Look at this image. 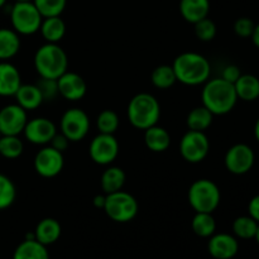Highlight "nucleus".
Instances as JSON below:
<instances>
[{
	"label": "nucleus",
	"mask_w": 259,
	"mask_h": 259,
	"mask_svg": "<svg viewBox=\"0 0 259 259\" xmlns=\"http://www.w3.org/2000/svg\"><path fill=\"white\" fill-rule=\"evenodd\" d=\"M22 85L20 72L9 61H0V96H14Z\"/></svg>",
	"instance_id": "obj_17"
},
{
	"label": "nucleus",
	"mask_w": 259,
	"mask_h": 259,
	"mask_svg": "<svg viewBox=\"0 0 259 259\" xmlns=\"http://www.w3.org/2000/svg\"><path fill=\"white\" fill-rule=\"evenodd\" d=\"M255 23L250 18H238L234 23V32L240 38H250L254 30Z\"/></svg>",
	"instance_id": "obj_37"
},
{
	"label": "nucleus",
	"mask_w": 259,
	"mask_h": 259,
	"mask_svg": "<svg viewBox=\"0 0 259 259\" xmlns=\"http://www.w3.org/2000/svg\"><path fill=\"white\" fill-rule=\"evenodd\" d=\"M189 204L195 212H212L218 209L222 194L215 182L207 179H200L192 182L187 194Z\"/></svg>",
	"instance_id": "obj_5"
},
{
	"label": "nucleus",
	"mask_w": 259,
	"mask_h": 259,
	"mask_svg": "<svg viewBox=\"0 0 259 259\" xmlns=\"http://www.w3.org/2000/svg\"><path fill=\"white\" fill-rule=\"evenodd\" d=\"M207 250L215 259H232L238 254L239 243L238 238L228 233H219L210 237Z\"/></svg>",
	"instance_id": "obj_16"
},
{
	"label": "nucleus",
	"mask_w": 259,
	"mask_h": 259,
	"mask_svg": "<svg viewBox=\"0 0 259 259\" xmlns=\"http://www.w3.org/2000/svg\"><path fill=\"white\" fill-rule=\"evenodd\" d=\"M13 259H50V253L38 240L24 239L15 248Z\"/></svg>",
	"instance_id": "obj_23"
},
{
	"label": "nucleus",
	"mask_w": 259,
	"mask_h": 259,
	"mask_svg": "<svg viewBox=\"0 0 259 259\" xmlns=\"http://www.w3.org/2000/svg\"><path fill=\"white\" fill-rule=\"evenodd\" d=\"M177 81L187 86H199L210 78L211 66L205 56L196 52H184L172 63Z\"/></svg>",
	"instance_id": "obj_2"
},
{
	"label": "nucleus",
	"mask_w": 259,
	"mask_h": 259,
	"mask_svg": "<svg viewBox=\"0 0 259 259\" xmlns=\"http://www.w3.org/2000/svg\"><path fill=\"white\" fill-rule=\"evenodd\" d=\"M28 123L27 111L17 103L8 104L0 109V134L20 136Z\"/></svg>",
	"instance_id": "obj_13"
},
{
	"label": "nucleus",
	"mask_w": 259,
	"mask_h": 259,
	"mask_svg": "<svg viewBox=\"0 0 259 259\" xmlns=\"http://www.w3.org/2000/svg\"><path fill=\"white\" fill-rule=\"evenodd\" d=\"M202 105L214 115H225L235 108L238 96L234 85L224 78L217 77L205 82L201 93Z\"/></svg>",
	"instance_id": "obj_1"
},
{
	"label": "nucleus",
	"mask_w": 259,
	"mask_h": 259,
	"mask_svg": "<svg viewBox=\"0 0 259 259\" xmlns=\"http://www.w3.org/2000/svg\"><path fill=\"white\" fill-rule=\"evenodd\" d=\"M39 32L46 43H58L66 34V24L60 17L43 18Z\"/></svg>",
	"instance_id": "obj_24"
},
{
	"label": "nucleus",
	"mask_w": 259,
	"mask_h": 259,
	"mask_svg": "<svg viewBox=\"0 0 259 259\" xmlns=\"http://www.w3.org/2000/svg\"><path fill=\"white\" fill-rule=\"evenodd\" d=\"M119 142L114 134L99 133L89 147L90 158L100 166H109L119 154Z\"/></svg>",
	"instance_id": "obj_11"
},
{
	"label": "nucleus",
	"mask_w": 259,
	"mask_h": 259,
	"mask_svg": "<svg viewBox=\"0 0 259 259\" xmlns=\"http://www.w3.org/2000/svg\"><path fill=\"white\" fill-rule=\"evenodd\" d=\"M15 101L25 111H32L39 108L43 103V96L37 85L22 83L14 95Z\"/></svg>",
	"instance_id": "obj_19"
},
{
	"label": "nucleus",
	"mask_w": 259,
	"mask_h": 259,
	"mask_svg": "<svg viewBox=\"0 0 259 259\" xmlns=\"http://www.w3.org/2000/svg\"><path fill=\"white\" fill-rule=\"evenodd\" d=\"M101 189L106 195L120 191L125 184V172L120 167L111 166L106 168L101 175Z\"/></svg>",
	"instance_id": "obj_26"
},
{
	"label": "nucleus",
	"mask_w": 259,
	"mask_h": 259,
	"mask_svg": "<svg viewBox=\"0 0 259 259\" xmlns=\"http://www.w3.org/2000/svg\"><path fill=\"white\" fill-rule=\"evenodd\" d=\"M254 239L257 240V243L259 244V224H258V229H257V233H255V237H254Z\"/></svg>",
	"instance_id": "obj_45"
},
{
	"label": "nucleus",
	"mask_w": 259,
	"mask_h": 259,
	"mask_svg": "<svg viewBox=\"0 0 259 259\" xmlns=\"http://www.w3.org/2000/svg\"><path fill=\"white\" fill-rule=\"evenodd\" d=\"M20 50L19 34L14 29L0 28V61H9Z\"/></svg>",
	"instance_id": "obj_25"
},
{
	"label": "nucleus",
	"mask_w": 259,
	"mask_h": 259,
	"mask_svg": "<svg viewBox=\"0 0 259 259\" xmlns=\"http://www.w3.org/2000/svg\"><path fill=\"white\" fill-rule=\"evenodd\" d=\"M57 133L55 123L48 118H34L28 120L23 134L29 143L37 146H47Z\"/></svg>",
	"instance_id": "obj_14"
},
{
	"label": "nucleus",
	"mask_w": 259,
	"mask_h": 259,
	"mask_svg": "<svg viewBox=\"0 0 259 259\" xmlns=\"http://www.w3.org/2000/svg\"><path fill=\"white\" fill-rule=\"evenodd\" d=\"M192 230L197 237L210 238L215 234L217 222L210 212H196L191 222Z\"/></svg>",
	"instance_id": "obj_28"
},
{
	"label": "nucleus",
	"mask_w": 259,
	"mask_h": 259,
	"mask_svg": "<svg viewBox=\"0 0 259 259\" xmlns=\"http://www.w3.org/2000/svg\"><path fill=\"white\" fill-rule=\"evenodd\" d=\"M151 80L154 88L159 89V90H167L176 83L177 78L172 66L161 65L154 68Z\"/></svg>",
	"instance_id": "obj_30"
},
{
	"label": "nucleus",
	"mask_w": 259,
	"mask_h": 259,
	"mask_svg": "<svg viewBox=\"0 0 259 259\" xmlns=\"http://www.w3.org/2000/svg\"><path fill=\"white\" fill-rule=\"evenodd\" d=\"M103 210L113 222L129 223L138 214L139 205L133 195L120 190L106 195Z\"/></svg>",
	"instance_id": "obj_7"
},
{
	"label": "nucleus",
	"mask_w": 259,
	"mask_h": 259,
	"mask_svg": "<svg viewBox=\"0 0 259 259\" xmlns=\"http://www.w3.org/2000/svg\"><path fill=\"white\" fill-rule=\"evenodd\" d=\"M71 142L68 141L67 137L63 136L62 133H56L55 137L52 138V141H51L50 146L53 147L55 149H57V151L60 152H65L66 149L68 148V146H70Z\"/></svg>",
	"instance_id": "obj_39"
},
{
	"label": "nucleus",
	"mask_w": 259,
	"mask_h": 259,
	"mask_svg": "<svg viewBox=\"0 0 259 259\" xmlns=\"http://www.w3.org/2000/svg\"><path fill=\"white\" fill-rule=\"evenodd\" d=\"M105 199L106 195L105 196L104 195H96L94 197V206L98 207V209H104V206H105Z\"/></svg>",
	"instance_id": "obj_41"
},
{
	"label": "nucleus",
	"mask_w": 259,
	"mask_h": 259,
	"mask_svg": "<svg viewBox=\"0 0 259 259\" xmlns=\"http://www.w3.org/2000/svg\"><path fill=\"white\" fill-rule=\"evenodd\" d=\"M15 2H20V3H28V2H33V0H15Z\"/></svg>",
	"instance_id": "obj_46"
},
{
	"label": "nucleus",
	"mask_w": 259,
	"mask_h": 259,
	"mask_svg": "<svg viewBox=\"0 0 259 259\" xmlns=\"http://www.w3.org/2000/svg\"><path fill=\"white\" fill-rule=\"evenodd\" d=\"M255 162V153L245 143H238L230 147L224 157L225 168L233 175H245L253 168Z\"/></svg>",
	"instance_id": "obj_10"
},
{
	"label": "nucleus",
	"mask_w": 259,
	"mask_h": 259,
	"mask_svg": "<svg viewBox=\"0 0 259 259\" xmlns=\"http://www.w3.org/2000/svg\"><path fill=\"white\" fill-rule=\"evenodd\" d=\"M60 129L70 142H80L90 131V119L82 109H68L61 118Z\"/></svg>",
	"instance_id": "obj_9"
},
{
	"label": "nucleus",
	"mask_w": 259,
	"mask_h": 259,
	"mask_svg": "<svg viewBox=\"0 0 259 259\" xmlns=\"http://www.w3.org/2000/svg\"><path fill=\"white\" fill-rule=\"evenodd\" d=\"M195 35L202 42H210L217 35V24L209 17L195 23Z\"/></svg>",
	"instance_id": "obj_35"
},
{
	"label": "nucleus",
	"mask_w": 259,
	"mask_h": 259,
	"mask_svg": "<svg viewBox=\"0 0 259 259\" xmlns=\"http://www.w3.org/2000/svg\"><path fill=\"white\" fill-rule=\"evenodd\" d=\"M126 115L134 128L146 131L158 123L161 118V105L152 94L139 93L129 101Z\"/></svg>",
	"instance_id": "obj_4"
},
{
	"label": "nucleus",
	"mask_w": 259,
	"mask_h": 259,
	"mask_svg": "<svg viewBox=\"0 0 259 259\" xmlns=\"http://www.w3.org/2000/svg\"><path fill=\"white\" fill-rule=\"evenodd\" d=\"M10 23L18 34L32 35L39 30L43 17L33 2H15L9 10Z\"/></svg>",
	"instance_id": "obj_6"
},
{
	"label": "nucleus",
	"mask_w": 259,
	"mask_h": 259,
	"mask_svg": "<svg viewBox=\"0 0 259 259\" xmlns=\"http://www.w3.org/2000/svg\"><path fill=\"white\" fill-rule=\"evenodd\" d=\"M33 63L39 77L57 80L67 71L68 57L58 43H45L35 51Z\"/></svg>",
	"instance_id": "obj_3"
},
{
	"label": "nucleus",
	"mask_w": 259,
	"mask_h": 259,
	"mask_svg": "<svg viewBox=\"0 0 259 259\" xmlns=\"http://www.w3.org/2000/svg\"><path fill=\"white\" fill-rule=\"evenodd\" d=\"M238 100L252 103L259 99V78L250 73H242L234 83Z\"/></svg>",
	"instance_id": "obj_20"
},
{
	"label": "nucleus",
	"mask_w": 259,
	"mask_h": 259,
	"mask_svg": "<svg viewBox=\"0 0 259 259\" xmlns=\"http://www.w3.org/2000/svg\"><path fill=\"white\" fill-rule=\"evenodd\" d=\"M250 38H252L253 45H254L257 48H259V23L258 24H255L254 30H253V34Z\"/></svg>",
	"instance_id": "obj_42"
},
{
	"label": "nucleus",
	"mask_w": 259,
	"mask_h": 259,
	"mask_svg": "<svg viewBox=\"0 0 259 259\" xmlns=\"http://www.w3.org/2000/svg\"><path fill=\"white\" fill-rule=\"evenodd\" d=\"M62 233L61 224L53 218H45L37 224L34 229L35 240L42 243L43 245H51L57 242Z\"/></svg>",
	"instance_id": "obj_21"
},
{
	"label": "nucleus",
	"mask_w": 259,
	"mask_h": 259,
	"mask_svg": "<svg viewBox=\"0 0 259 259\" xmlns=\"http://www.w3.org/2000/svg\"><path fill=\"white\" fill-rule=\"evenodd\" d=\"M257 229L258 223L249 215H243L233 222V233H234V237L239 239H254Z\"/></svg>",
	"instance_id": "obj_29"
},
{
	"label": "nucleus",
	"mask_w": 259,
	"mask_h": 259,
	"mask_svg": "<svg viewBox=\"0 0 259 259\" xmlns=\"http://www.w3.org/2000/svg\"><path fill=\"white\" fill-rule=\"evenodd\" d=\"M34 171L45 179H53L61 174L65 166L62 152L57 151L50 144L37 152L33 161Z\"/></svg>",
	"instance_id": "obj_12"
},
{
	"label": "nucleus",
	"mask_w": 259,
	"mask_h": 259,
	"mask_svg": "<svg viewBox=\"0 0 259 259\" xmlns=\"http://www.w3.org/2000/svg\"><path fill=\"white\" fill-rule=\"evenodd\" d=\"M240 75H242V71H240V68L238 67L237 65H228L227 67L223 70L222 78H224L225 81H228V82L234 85L235 81L240 77Z\"/></svg>",
	"instance_id": "obj_38"
},
{
	"label": "nucleus",
	"mask_w": 259,
	"mask_h": 259,
	"mask_svg": "<svg viewBox=\"0 0 259 259\" xmlns=\"http://www.w3.org/2000/svg\"><path fill=\"white\" fill-rule=\"evenodd\" d=\"M17 197V189L12 180L0 174V210H5L13 205Z\"/></svg>",
	"instance_id": "obj_33"
},
{
	"label": "nucleus",
	"mask_w": 259,
	"mask_h": 259,
	"mask_svg": "<svg viewBox=\"0 0 259 259\" xmlns=\"http://www.w3.org/2000/svg\"><path fill=\"white\" fill-rule=\"evenodd\" d=\"M210 152V142L205 132L189 131L180 142V153L189 163H200Z\"/></svg>",
	"instance_id": "obj_8"
},
{
	"label": "nucleus",
	"mask_w": 259,
	"mask_h": 259,
	"mask_svg": "<svg viewBox=\"0 0 259 259\" xmlns=\"http://www.w3.org/2000/svg\"><path fill=\"white\" fill-rule=\"evenodd\" d=\"M214 120V114L207 110L204 105L196 106L189 113L186 119V124L189 131L205 132L210 128Z\"/></svg>",
	"instance_id": "obj_27"
},
{
	"label": "nucleus",
	"mask_w": 259,
	"mask_h": 259,
	"mask_svg": "<svg viewBox=\"0 0 259 259\" xmlns=\"http://www.w3.org/2000/svg\"><path fill=\"white\" fill-rule=\"evenodd\" d=\"M254 137L259 143V118L257 119V121H255V124H254Z\"/></svg>",
	"instance_id": "obj_43"
},
{
	"label": "nucleus",
	"mask_w": 259,
	"mask_h": 259,
	"mask_svg": "<svg viewBox=\"0 0 259 259\" xmlns=\"http://www.w3.org/2000/svg\"><path fill=\"white\" fill-rule=\"evenodd\" d=\"M0 137H2V134H0Z\"/></svg>",
	"instance_id": "obj_47"
},
{
	"label": "nucleus",
	"mask_w": 259,
	"mask_h": 259,
	"mask_svg": "<svg viewBox=\"0 0 259 259\" xmlns=\"http://www.w3.org/2000/svg\"><path fill=\"white\" fill-rule=\"evenodd\" d=\"M144 143L149 151L162 153L168 149L171 144V136L166 129L156 124L144 131Z\"/></svg>",
	"instance_id": "obj_22"
},
{
	"label": "nucleus",
	"mask_w": 259,
	"mask_h": 259,
	"mask_svg": "<svg viewBox=\"0 0 259 259\" xmlns=\"http://www.w3.org/2000/svg\"><path fill=\"white\" fill-rule=\"evenodd\" d=\"M7 2H8V0H0V9H2V8H4L5 5H7Z\"/></svg>",
	"instance_id": "obj_44"
},
{
	"label": "nucleus",
	"mask_w": 259,
	"mask_h": 259,
	"mask_svg": "<svg viewBox=\"0 0 259 259\" xmlns=\"http://www.w3.org/2000/svg\"><path fill=\"white\" fill-rule=\"evenodd\" d=\"M179 8L182 18L195 24L209 17L210 0H180Z\"/></svg>",
	"instance_id": "obj_18"
},
{
	"label": "nucleus",
	"mask_w": 259,
	"mask_h": 259,
	"mask_svg": "<svg viewBox=\"0 0 259 259\" xmlns=\"http://www.w3.org/2000/svg\"><path fill=\"white\" fill-rule=\"evenodd\" d=\"M58 94L68 101H78L86 95L88 86L82 76L76 72L66 71L57 78Z\"/></svg>",
	"instance_id": "obj_15"
},
{
	"label": "nucleus",
	"mask_w": 259,
	"mask_h": 259,
	"mask_svg": "<svg viewBox=\"0 0 259 259\" xmlns=\"http://www.w3.org/2000/svg\"><path fill=\"white\" fill-rule=\"evenodd\" d=\"M39 89L40 94L43 96V101L46 100H55L56 96L60 95L58 94V85L57 80H52V78H42L35 83Z\"/></svg>",
	"instance_id": "obj_36"
},
{
	"label": "nucleus",
	"mask_w": 259,
	"mask_h": 259,
	"mask_svg": "<svg viewBox=\"0 0 259 259\" xmlns=\"http://www.w3.org/2000/svg\"><path fill=\"white\" fill-rule=\"evenodd\" d=\"M24 144L19 136L0 137V156L5 159H17L22 156Z\"/></svg>",
	"instance_id": "obj_31"
},
{
	"label": "nucleus",
	"mask_w": 259,
	"mask_h": 259,
	"mask_svg": "<svg viewBox=\"0 0 259 259\" xmlns=\"http://www.w3.org/2000/svg\"><path fill=\"white\" fill-rule=\"evenodd\" d=\"M33 4L43 18L60 17L65 10L67 0H33Z\"/></svg>",
	"instance_id": "obj_34"
},
{
	"label": "nucleus",
	"mask_w": 259,
	"mask_h": 259,
	"mask_svg": "<svg viewBox=\"0 0 259 259\" xmlns=\"http://www.w3.org/2000/svg\"><path fill=\"white\" fill-rule=\"evenodd\" d=\"M119 116L113 110H103L98 115L96 119V126H98L99 133L104 134H114L119 128Z\"/></svg>",
	"instance_id": "obj_32"
},
{
	"label": "nucleus",
	"mask_w": 259,
	"mask_h": 259,
	"mask_svg": "<svg viewBox=\"0 0 259 259\" xmlns=\"http://www.w3.org/2000/svg\"><path fill=\"white\" fill-rule=\"evenodd\" d=\"M248 215L252 217L259 224V194L250 199L249 204H248Z\"/></svg>",
	"instance_id": "obj_40"
}]
</instances>
